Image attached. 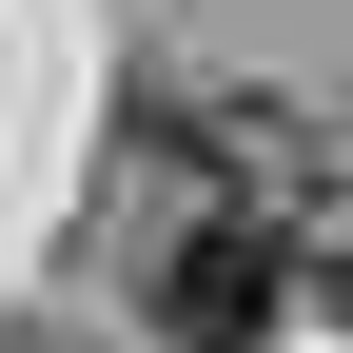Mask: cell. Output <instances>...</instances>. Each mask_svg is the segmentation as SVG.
<instances>
[{
  "instance_id": "cell-1",
  "label": "cell",
  "mask_w": 353,
  "mask_h": 353,
  "mask_svg": "<svg viewBox=\"0 0 353 353\" xmlns=\"http://www.w3.org/2000/svg\"><path fill=\"white\" fill-rule=\"evenodd\" d=\"M275 294H294L275 216H176V236H157V334H176V353H255Z\"/></svg>"
}]
</instances>
